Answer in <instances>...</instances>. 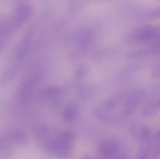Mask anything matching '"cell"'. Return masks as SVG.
Segmentation results:
<instances>
[{
	"label": "cell",
	"mask_w": 160,
	"mask_h": 159,
	"mask_svg": "<svg viewBox=\"0 0 160 159\" xmlns=\"http://www.w3.org/2000/svg\"><path fill=\"white\" fill-rule=\"evenodd\" d=\"M129 131L132 137L139 142L152 135L150 128L145 124L139 122L132 124Z\"/></svg>",
	"instance_id": "5"
},
{
	"label": "cell",
	"mask_w": 160,
	"mask_h": 159,
	"mask_svg": "<svg viewBox=\"0 0 160 159\" xmlns=\"http://www.w3.org/2000/svg\"><path fill=\"white\" fill-rule=\"evenodd\" d=\"M57 139L62 143L73 145L76 140V135L71 132H63L58 135Z\"/></svg>",
	"instance_id": "14"
},
{
	"label": "cell",
	"mask_w": 160,
	"mask_h": 159,
	"mask_svg": "<svg viewBox=\"0 0 160 159\" xmlns=\"http://www.w3.org/2000/svg\"><path fill=\"white\" fill-rule=\"evenodd\" d=\"M28 37L20 42L16 49V56L18 61L21 62L25 59L29 51V41Z\"/></svg>",
	"instance_id": "9"
},
{
	"label": "cell",
	"mask_w": 160,
	"mask_h": 159,
	"mask_svg": "<svg viewBox=\"0 0 160 159\" xmlns=\"http://www.w3.org/2000/svg\"><path fill=\"white\" fill-rule=\"evenodd\" d=\"M146 16L148 18H160V7L150 9L147 11Z\"/></svg>",
	"instance_id": "17"
},
{
	"label": "cell",
	"mask_w": 160,
	"mask_h": 159,
	"mask_svg": "<svg viewBox=\"0 0 160 159\" xmlns=\"http://www.w3.org/2000/svg\"><path fill=\"white\" fill-rule=\"evenodd\" d=\"M16 72V68L14 65H10L3 72L0 77V84L1 85H6L13 78Z\"/></svg>",
	"instance_id": "11"
},
{
	"label": "cell",
	"mask_w": 160,
	"mask_h": 159,
	"mask_svg": "<svg viewBox=\"0 0 160 159\" xmlns=\"http://www.w3.org/2000/svg\"><path fill=\"white\" fill-rule=\"evenodd\" d=\"M146 95V91L140 88L128 92L125 100V103L122 110V114L129 116L134 114L143 101Z\"/></svg>",
	"instance_id": "3"
},
{
	"label": "cell",
	"mask_w": 160,
	"mask_h": 159,
	"mask_svg": "<svg viewBox=\"0 0 160 159\" xmlns=\"http://www.w3.org/2000/svg\"><path fill=\"white\" fill-rule=\"evenodd\" d=\"M157 1H160V0H157Z\"/></svg>",
	"instance_id": "22"
},
{
	"label": "cell",
	"mask_w": 160,
	"mask_h": 159,
	"mask_svg": "<svg viewBox=\"0 0 160 159\" xmlns=\"http://www.w3.org/2000/svg\"><path fill=\"white\" fill-rule=\"evenodd\" d=\"M118 143L116 141L108 140L102 142L99 145L98 150L102 157H108L115 155L118 151Z\"/></svg>",
	"instance_id": "7"
},
{
	"label": "cell",
	"mask_w": 160,
	"mask_h": 159,
	"mask_svg": "<svg viewBox=\"0 0 160 159\" xmlns=\"http://www.w3.org/2000/svg\"><path fill=\"white\" fill-rule=\"evenodd\" d=\"M33 13L32 7L26 4L19 6L8 19L2 29V30L10 34L23 25L29 19Z\"/></svg>",
	"instance_id": "2"
},
{
	"label": "cell",
	"mask_w": 160,
	"mask_h": 159,
	"mask_svg": "<svg viewBox=\"0 0 160 159\" xmlns=\"http://www.w3.org/2000/svg\"><path fill=\"white\" fill-rule=\"evenodd\" d=\"M155 27L150 25L139 26L124 35V41L132 45H141L151 43L154 36Z\"/></svg>",
	"instance_id": "1"
},
{
	"label": "cell",
	"mask_w": 160,
	"mask_h": 159,
	"mask_svg": "<svg viewBox=\"0 0 160 159\" xmlns=\"http://www.w3.org/2000/svg\"><path fill=\"white\" fill-rule=\"evenodd\" d=\"M160 156V129L153 137V148L151 158H157Z\"/></svg>",
	"instance_id": "12"
},
{
	"label": "cell",
	"mask_w": 160,
	"mask_h": 159,
	"mask_svg": "<svg viewBox=\"0 0 160 159\" xmlns=\"http://www.w3.org/2000/svg\"><path fill=\"white\" fill-rule=\"evenodd\" d=\"M160 110V84L153 89L152 95L149 97L142 110L143 116L150 118L156 116Z\"/></svg>",
	"instance_id": "4"
},
{
	"label": "cell",
	"mask_w": 160,
	"mask_h": 159,
	"mask_svg": "<svg viewBox=\"0 0 160 159\" xmlns=\"http://www.w3.org/2000/svg\"><path fill=\"white\" fill-rule=\"evenodd\" d=\"M7 136L12 143L18 144H24L27 141V138L25 133L19 130L10 131L8 133Z\"/></svg>",
	"instance_id": "10"
},
{
	"label": "cell",
	"mask_w": 160,
	"mask_h": 159,
	"mask_svg": "<svg viewBox=\"0 0 160 159\" xmlns=\"http://www.w3.org/2000/svg\"><path fill=\"white\" fill-rule=\"evenodd\" d=\"M153 137L151 136L140 141L137 157L140 159L149 158L151 156L153 148Z\"/></svg>",
	"instance_id": "8"
},
{
	"label": "cell",
	"mask_w": 160,
	"mask_h": 159,
	"mask_svg": "<svg viewBox=\"0 0 160 159\" xmlns=\"http://www.w3.org/2000/svg\"><path fill=\"white\" fill-rule=\"evenodd\" d=\"M147 57H160V43L149 44V45L145 47Z\"/></svg>",
	"instance_id": "15"
},
{
	"label": "cell",
	"mask_w": 160,
	"mask_h": 159,
	"mask_svg": "<svg viewBox=\"0 0 160 159\" xmlns=\"http://www.w3.org/2000/svg\"><path fill=\"white\" fill-rule=\"evenodd\" d=\"M151 76L154 78H160V61L155 65L154 70L151 72Z\"/></svg>",
	"instance_id": "20"
},
{
	"label": "cell",
	"mask_w": 160,
	"mask_h": 159,
	"mask_svg": "<svg viewBox=\"0 0 160 159\" xmlns=\"http://www.w3.org/2000/svg\"><path fill=\"white\" fill-rule=\"evenodd\" d=\"M160 43V24L157 27H155V32L154 36L151 43L149 44Z\"/></svg>",
	"instance_id": "19"
},
{
	"label": "cell",
	"mask_w": 160,
	"mask_h": 159,
	"mask_svg": "<svg viewBox=\"0 0 160 159\" xmlns=\"http://www.w3.org/2000/svg\"><path fill=\"white\" fill-rule=\"evenodd\" d=\"M12 142L7 136L6 137L0 138V149H7L9 148Z\"/></svg>",
	"instance_id": "18"
},
{
	"label": "cell",
	"mask_w": 160,
	"mask_h": 159,
	"mask_svg": "<svg viewBox=\"0 0 160 159\" xmlns=\"http://www.w3.org/2000/svg\"><path fill=\"white\" fill-rule=\"evenodd\" d=\"M78 109L76 105L70 104L68 105L64 111L63 115L65 119L68 121H72L77 118Z\"/></svg>",
	"instance_id": "13"
},
{
	"label": "cell",
	"mask_w": 160,
	"mask_h": 159,
	"mask_svg": "<svg viewBox=\"0 0 160 159\" xmlns=\"http://www.w3.org/2000/svg\"><path fill=\"white\" fill-rule=\"evenodd\" d=\"M89 70L90 68L88 65L85 64L80 65L75 71V76L79 78H83L88 73Z\"/></svg>",
	"instance_id": "16"
},
{
	"label": "cell",
	"mask_w": 160,
	"mask_h": 159,
	"mask_svg": "<svg viewBox=\"0 0 160 159\" xmlns=\"http://www.w3.org/2000/svg\"><path fill=\"white\" fill-rule=\"evenodd\" d=\"M35 78H31L24 80L18 90V98L20 101L22 103L27 102L32 97L34 86L36 82Z\"/></svg>",
	"instance_id": "6"
},
{
	"label": "cell",
	"mask_w": 160,
	"mask_h": 159,
	"mask_svg": "<svg viewBox=\"0 0 160 159\" xmlns=\"http://www.w3.org/2000/svg\"><path fill=\"white\" fill-rule=\"evenodd\" d=\"M6 20V19L3 16H0V30H2V28L4 25Z\"/></svg>",
	"instance_id": "21"
}]
</instances>
